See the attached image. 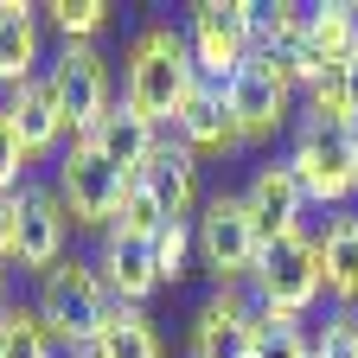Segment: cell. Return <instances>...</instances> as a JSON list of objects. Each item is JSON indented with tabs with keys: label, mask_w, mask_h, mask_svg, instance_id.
Wrapping results in <instances>:
<instances>
[{
	"label": "cell",
	"mask_w": 358,
	"mask_h": 358,
	"mask_svg": "<svg viewBox=\"0 0 358 358\" xmlns=\"http://www.w3.org/2000/svg\"><path fill=\"white\" fill-rule=\"evenodd\" d=\"M301 38H307V7L301 0H256V52L288 58Z\"/></svg>",
	"instance_id": "7402d4cb"
},
{
	"label": "cell",
	"mask_w": 358,
	"mask_h": 358,
	"mask_svg": "<svg viewBox=\"0 0 358 358\" xmlns=\"http://www.w3.org/2000/svg\"><path fill=\"white\" fill-rule=\"evenodd\" d=\"M345 96H352V115H358V58L345 64Z\"/></svg>",
	"instance_id": "f546056e"
},
{
	"label": "cell",
	"mask_w": 358,
	"mask_h": 358,
	"mask_svg": "<svg viewBox=\"0 0 358 358\" xmlns=\"http://www.w3.org/2000/svg\"><path fill=\"white\" fill-rule=\"evenodd\" d=\"M0 358H64V352L32 307H7L0 313Z\"/></svg>",
	"instance_id": "603a6c76"
},
{
	"label": "cell",
	"mask_w": 358,
	"mask_h": 358,
	"mask_svg": "<svg viewBox=\"0 0 358 358\" xmlns=\"http://www.w3.org/2000/svg\"><path fill=\"white\" fill-rule=\"evenodd\" d=\"M90 358H166V345L148 320V307H109L103 333L90 339Z\"/></svg>",
	"instance_id": "ffe728a7"
},
{
	"label": "cell",
	"mask_w": 358,
	"mask_h": 358,
	"mask_svg": "<svg viewBox=\"0 0 358 358\" xmlns=\"http://www.w3.org/2000/svg\"><path fill=\"white\" fill-rule=\"evenodd\" d=\"M327 294V275H320V231H301V237H282L268 243L256 275H250V301L268 307V313H288V320H307Z\"/></svg>",
	"instance_id": "5b68a950"
},
{
	"label": "cell",
	"mask_w": 358,
	"mask_h": 358,
	"mask_svg": "<svg viewBox=\"0 0 358 358\" xmlns=\"http://www.w3.org/2000/svg\"><path fill=\"white\" fill-rule=\"evenodd\" d=\"M199 83V64H192V45L179 26H141L134 32V45L122 52V103L134 115H148L154 128H173L179 103L192 96Z\"/></svg>",
	"instance_id": "6da1fadb"
},
{
	"label": "cell",
	"mask_w": 358,
	"mask_h": 358,
	"mask_svg": "<svg viewBox=\"0 0 358 358\" xmlns=\"http://www.w3.org/2000/svg\"><path fill=\"white\" fill-rule=\"evenodd\" d=\"M134 179L122 166H109L90 141H71L58 160H52V192L64 199L71 224L77 231H109V224L122 217V199H128Z\"/></svg>",
	"instance_id": "8992f818"
},
{
	"label": "cell",
	"mask_w": 358,
	"mask_h": 358,
	"mask_svg": "<svg viewBox=\"0 0 358 358\" xmlns=\"http://www.w3.org/2000/svg\"><path fill=\"white\" fill-rule=\"evenodd\" d=\"M160 134H166V128H154L148 115H134V109H128V103L115 96V109H109V115L96 122V134H90V148H96V154H103L109 166H122L128 179H141L148 154L160 148Z\"/></svg>",
	"instance_id": "ac0fdd59"
},
{
	"label": "cell",
	"mask_w": 358,
	"mask_h": 358,
	"mask_svg": "<svg viewBox=\"0 0 358 358\" xmlns=\"http://www.w3.org/2000/svg\"><path fill=\"white\" fill-rule=\"evenodd\" d=\"M141 186L154 192V205H160V217H166V224H192V217H199V205H205V192H199V160L179 148L173 134H160V148L148 154Z\"/></svg>",
	"instance_id": "9a60e30c"
},
{
	"label": "cell",
	"mask_w": 358,
	"mask_h": 358,
	"mask_svg": "<svg viewBox=\"0 0 358 358\" xmlns=\"http://www.w3.org/2000/svg\"><path fill=\"white\" fill-rule=\"evenodd\" d=\"M64 358H90V352H64Z\"/></svg>",
	"instance_id": "d6a6232c"
},
{
	"label": "cell",
	"mask_w": 358,
	"mask_h": 358,
	"mask_svg": "<svg viewBox=\"0 0 358 358\" xmlns=\"http://www.w3.org/2000/svg\"><path fill=\"white\" fill-rule=\"evenodd\" d=\"M173 141L186 148L192 160H231L237 148H243V134H237V122H231V109H224V83H192V96L179 103V115H173Z\"/></svg>",
	"instance_id": "7c38bea8"
},
{
	"label": "cell",
	"mask_w": 358,
	"mask_h": 358,
	"mask_svg": "<svg viewBox=\"0 0 358 358\" xmlns=\"http://www.w3.org/2000/svg\"><path fill=\"white\" fill-rule=\"evenodd\" d=\"M192 256H199V237L192 224H160L154 231V268H160V288H179L192 275Z\"/></svg>",
	"instance_id": "cb8c5ba5"
},
{
	"label": "cell",
	"mask_w": 358,
	"mask_h": 358,
	"mask_svg": "<svg viewBox=\"0 0 358 358\" xmlns=\"http://www.w3.org/2000/svg\"><path fill=\"white\" fill-rule=\"evenodd\" d=\"M71 256V211H64V199L52 192V186H26L20 192V250H13V262H20V275H45V268H58Z\"/></svg>",
	"instance_id": "30bf717a"
},
{
	"label": "cell",
	"mask_w": 358,
	"mask_h": 358,
	"mask_svg": "<svg viewBox=\"0 0 358 358\" xmlns=\"http://www.w3.org/2000/svg\"><path fill=\"white\" fill-rule=\"evenodd\" d=\"M7 115H13V128H20V148H26V160H58L64 148H71V128H64V109H58V96H52V83H26V90H13L7 96Z\"/></svg>",
	"instance_id": "e0dca14e"
},
{
	"label": "cell",
	"mask_w": 358,
	"mask_h": 358,
	"mask_svg": "<svg viewBox=\"0 0 358 358\" xmlns=\"http://www.w3.org/2000/svg\"><path fill=\"white\" fill-rule=\"evenodd\" d=\"M192 237H199V262L211 268L217 288H250L256 262H262V237H256L243 192H211L192 217Z\"/></svg>",
	"instance_id": "277c9868"
},
{
	"label": "cell",
	"mask_w": 358,
	"mask_h": 358,
	"mask_svg": "<svg viewBox=\"0 0 358 358\" xmlns=\"http://www.w3.org/2000/svg\"><path fill=\"white\" fill-rule=\"evenodd\" d=\"M320 275H327V301L339 313H358V211H333L320 231Z\"/></svg>",
	"instance_id": "d6986e66"
},
{
	"label": "cell",
	"mask_w": 358,
	"mask_h": 358,
	"mask_svg": "<svg viewBox=\"0 0 358 358\" xmlns=\"http://www.w3.org/2000/svg\"><path fill=\"white\" fill-rule=\"evenodd\" d=\"M45 77V26H38V7L26 0H0V103L13 90L38 83Z\"/></svg>",
	"instance_id": "2e32d148"
},
{
	"label": "cell",
	"mask_w": 358,
	"mask_h": 358,
	"mask_svg": "<svg viewBox=\"0 0 358 358\" xmlns=\"http://www.w3.org/2000/svg\"><path fill=\"white\" fill-rule=\"evenodd\" d=\"M45 13H52V26L64 32V45H96V32L109 26V0H52V7H45Z\"/></svg>",
	"instance_id": "d4e9b609"
},
{
	"label": "cell",
	"mask_w": 358,
	"mask_h": 358,
	"mask_svg": "<svg viewBox=\"0 0 358 358\" xmlns=\"http://www.w3.org/2000/svg\"><path fill=\"white\" fill-rule=\"evenodd\" d=\"M288 173L301 179L307 205H327L345 211L358 199V173H352V134H333L320 122H294V141H288Z\"/></svg>",
	"instance_id": "ba28073f"
},
{
	"label": "cell",
	"mask_w": 358,
	"mask_h": 358,
	"mask_svg": "<svg viewBox=\"0 0 358 358\" xmlns=\"http://www.w3.org/2000/svg\"><path fill=\"white\" fill-rule=\"evenodd\" d=\"M313 358H358V313H327L313 333Z\"/></svg>",
	"instance_id": "484cf974"
},
{
	"label": "cell",
	"mask_w": 358,
	"mask_h": 358,
	"mask_svg": "<svg viewBox=\"0 0 358 358\" xmlns=\"http://www.w3.org/2000/svg\"><path fill=\"white\" fill-rule=\"evenodd\" d=\"M109 288L96 275V256H64L58 268H45L32 288V313L45 320V333L58 339V352H90V339L109 320Z\"/></svg>",
	"instance_id": "7a4b0ae2"
},
{
	"label": "cell",
	"mask_w": 358,
	"mask_h": 358,
	"mask_svg": "<svg viewBox=\"0 0 358 358\" xmlns=\"http://www.w3.org/2000/svg\"><path fill=\"white\" fill-rule=\"evenodd\" d=\"M115 224H122V231H134V237H154L160 224H166V217H160V205H154V192L141 186V179L128 186V199H122V217H115Z\"/></svg>",
	"instance_id": "83f0119b"
},
{
	"label": "cell",
	"mask_w": 358,
	"mask_h": 358,
	"mask_svg": "<svg viewBox=\"0 0 358 358\" xmlns=\"http://www.w3.org/2000/svg\"><path fill=\"white\" fill-rule=\"evenodd\" d=\"M26 148H20V128L7 115V103H0V192H26Z\"/></svg>",
	"instance_id": "4316f807"
},
{
	"label": "cell",
	"mask_w": 358,
	"mask_h": 358,
	"mask_svg": "<svg viewBox=\"0 0 358 358\" xmlns=\"http://www.w3.org/2000/svg\"><path fill=\"white\" fill-rule=\"evenodd\" d=\"M243 205H250V217H256L262 250L282 243V237H301L307 192H301V179L288 173V160H262V166L250 173V186H243Z\"/></svg>",
	"instance_id": "4fadbf2b"
},
{
	"label": "cell",
	"mask_w": 358,
	"mask_h": 358,
	"mask_svg": "<svg viewBox=\"0 0 358 358\" xmlns=\"http://www.w3.org/2000/svg\"><path fill=\"white\" fill-rule=\"evenodd\" d=\"M45 83H52V96L64 109L71 141H90L96 122L115 109V77H109V58L96 45H64V52L45 64Z\"/></svg>",
	"instance_id": "9c48e42d"
},
{
	"label": "cell",
	"mask_w": 358,
	"mask_h": 358,
	"mask_svg": "<svg viewBox=\"0 0 358 358\" xmlns=\"http://www.w3.org/2000/svg\"><path fill=\"white\" fill-rule=\"evenodd\" d=\"M224 109H231L243 148H250V141H268V134H282V128L301 122L294 115L301 109V90H294V77H288V64L275 52H250L237 64V77L224 83Z\"/></svg>",
	"instance_id": "3957f363"
},
{
	"label": "cell",
	"mask_w": 358,
	"mask_h": 358,
	"mask_svg": "<svg viewBox=\"0 0 358 358\" xmlns=\"http://www.w3.org/2000/svg\"><path fill=\"white\" fill-rule=\"evenodd\" d=\"M250 358H313V333L301 320H288V313L256 307V320H250Z\"/></svg>",
	"instance_id": "44dd1931"
},
{
	"label": "cell",
	"mask_w": 358,
	"mask_h": 358,
	"mask_svg": "<svg viewBox=\"0 0 358 358\" xmlns=\"http://www.w3.org/2000/svg\"><path fill=\"white\" fill-rule=\"evenodd\" d=\"M7 307H13V301H7V268H0V313H7Z\"/></svg>",
	"instance_id": "4dcf8cb0"
},
{
	"label": "cell",
	"mask_w": 358,
	"mask_h": 358,
	"mask_svg": "<svg viewBox=\"0 0 358 358\" xmlns=\"http://www.w3.org/2000/svg\"><path fill=\"white\" fill-rule=\"evenodd\" d=\"M96 275L115 307H148L160 294V268H154V237H134L122 224H109L96 243Z\"/></svg>",
	"instance_id": "8fae6325"
},
{
	"label": "cell",
	"mask_w": 358,
	"mask_h": 358,
	"mask_svg": "<svg viewBox=\"0 0 358 358\" xmlns=\"http://www.w3.org/2000/svg\"><path fill=\"white\" fill-rule=\"evenodd\" d=\"M179 32H186L205 83H231L237 64L256 52V0H192Z\"/></svg>",
	"instance_id": "52a82bcc"
},
{
	"label": "cell",
	"mask_w": 358,
	"mask_h": 358,
	"mask_svg": "<svg viewBox=\"0 0 358 358\" xmlns=\"http://www.w3.org/2000/svg\"><path fill=\"white\" fill-rule=\"evenodd\" d=\"M250 320H256L250 288H211V301L192 313V345H186V358H243Z\"/></svg>",
	"instance_id": "5bb4252c"
},
{
	"label": "cell",
	"mask_w": 358,
	"mask_h": 358,
	"mask_svg": "<svg viewBox=\"0 0 358 358\" xmlns=\"http://www.w3.org/2000/svg\"><path fill=\"white\" fill-rule=\"evenodd\" d=\"M20 250V192H0V268H13Z\"/></svg>",
	"instance_id": "f1b7e54d"
},
{
	"label": "cell",
	"mask_w": 358,
	"mask_h": 358,
	"mask_svg": "<svg viewBox=\"0 0 358 358\" xmlns=\"http://www.w3.org/2000/svg\"><path fill=\"white\" fill-rule=\"evenodd\" d=\"M352 173H358V128H352Z\"/></svg>",
	"instance_id": "1f68e13d"
}]
</instances>
